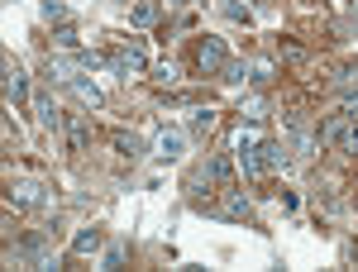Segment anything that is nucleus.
<instances>
[{
	"label": "nucleus",
	"mask_w": 358,
	"mask_h": 272,
	"mask_svg": "<svg viewBox=\"0 0 358 272\" xmlns=\"http://www.w3.org/2000/svg\"><path fill=\"white\" fill-rule=\"evenodd\" d=\"M106 57H110V67L120 72V77H124V82H129V77H138V72L148 67V53H143V43H115Z\"/></svg>",
	"instance_id": "1"
},
{
	"label": "nucleus",
	"mask_w": 358,
	"mask_h": 272,
	"mask_svg": "<svg viewBox=\"0 0 358 272\" xmlns=\"http://www.w3.org/2000/svg\"><path fill=\"white\" fill-rule=\"evenodd\" d=\"M224 62H229V53H224V38L206 34V38L196 43V67H201L206 77H215V72H224Z\"/></svg>",
	"instance_id": "2"
},
{
	"label": "nucleus",
	"mask_w": 358,
	"mask_h": 272,
	"mask_svg": "<svg viewBox=\"0 0 358 272\" xmlns=\"http://www.w3.org/2000/svg\"><path fill=\"white\" fill-rule=\"evenodd\" d=\"M5 101H10V106H24V101H29L24 67H20V62H10V57H5Z\"/></svg>",
	"instance_id": "3"
},
{
	"label": "nucleus",
	"mask_w": 358,
	"mask_h": 272,
	"mask_svg": "<svg viewBox=\"0 0 358 272\" xmlns=\"http://www.w3.org/2000/svg\"><path fill=\"white\" fill-rule=\"evenodd\" d=\"M10 201H15L20 210L48 206V187H38V182H15V187H10Z\"/></svg>",
	"instance_id": "4"
},
{
	"label": "nucleus",
	"mask_w": 358,
	"mask_h": 272,
	"mask_svg": "<svg viewBox=\"0 0 358 272\" xmlns=\"http://www.w3.org/2000/svg\"><path fill=\"white\" fill-rule=\"evenodd\" d=\"M34 110H38V124H43L48 134H57V129L67 124V115L53 106V96H48V91H38V96H34Z\"/></svg>",
	"instance_id": "5"
},
{
	"label": "nucleus",
	"mask_w": 358,
	"mask_h": 272,
	"mask_svg": "<svg viewBox=\"0 0 358 272\" xmlns=\"http://www.w3.org/2000/svg\"><path fill=\"white\" fill-rule=\"evenodd\" d=\"M77 67H82L77 57H48V62H43V77H48V82L72 86V82H77Z\"/></svg>",
	"instance_id": "6"
},
{
	"label": "nucleus",
	"mask_w": 358,
	"mask_h": 272,
	"mask_svg": "<svg viewBox=\"0 0 358 272\" xmlns=\"http://www.w3.org/2000/svg\"><path fill=\"white\" fill-rule=\"evenodd\" d=\"M210 187H220V172H215V163L196 167L192 177H187V191H192L196 201H201V196H210Z\"/></svg>",
	"instance_id": "7"
},
{
	"label": "nucleus",
	"mask_w": 358,
	"mask_h": 272,
	"mask_svg": "<svg viewBox=\"0 0 358 272\" xmlns=\"http://www.w3.org/2000/svg\"><path fill=\"white\" fill-rule=\"evenodd\" d=\"M62 134H67V143H72V153H86V143H91V124H86V115H67Z\"/></svg>",
	"instance_id": "8"
},
{
	"label": "nucleus",
	"mask_w": 358,
	"mask_h": 272,
	"mask_svg": "<svg viewBox=\"0 0 358 272\" xmlns=\"http://www.w3.org/2000/svg\"><path fill=\"white\" fill-rule=\"evenodd\" d=\"M258 163H263V172H277V167H287V143H277V138H263V143H258Z\"/></svg>",
	"instance_id": "9"
},
{
	"label": "nucleus",
	"mask_w": 358,
	"mask_h": 272,
	"mask_svg": "<svg viewBox=\"0 0 358 272\" xmlns=\"http://www.w3.org/2000/svg\"><path fill=\"white\" fill-rule=\"evenodd\" d=\"M349 129H354V120H349V115H330V120H325V129H320V143L334 148V143H344V138H349Z\"/></svg>",
	"instance_id": "10"
},
{
	"label": "nucleus",
	"mask_w": 358,
	"mask_h": 272,
	"mask_svg": "<svg viewBox=\"0 0 358 272\" xmlns=\"http://www.w3.org/2000/svg\"><path fill=\"white\" fill-rule=\"evenodd\" d=\"M220 215L224 220H248V215H253V206H248L244 191H224V196H220Z\"/></svg>",
	"instance_id": "11"
},
{
	"label": "nucleus",
	"mask_w": 358,
	"mask_h": 272,
	"mask_svg": "<svg viewBox=\"0 0 358 272\" xmlns=\"http://www.w3.org/2000/svg\"><path fill=\"white\" fill-rule=\"evenodd\" d=\"M101 244H106V234H101V229H82V234L72 239V258H91Z\"/></svg>",
	"instance_id": "12"
},
{
	"label": "nucleus",
	"mask_w": 358,
	"mask_h": 272,
	"mask_svg": "<svg viewBox=\"0 0 358 272\" xmlns=\"http://www.w3.org/2000/svg\"><path fill=\"white\" fill-rule=\"evenodd\" d=\"M220 77H224L229 86H244V82H253V62H244V57H229Z\"/></svg>",
	"instance_id": "13"
},
{
	"label": "nucleus",
	"mask_w": 358,
	"mask_h": 272,
	"mask_svg": "<svg viewBox=\"0 0 358 272\" xmlns=\"http://www.w3.org/2000/svg\"><path fill=\"white\" fill-rule=\"evenodd\" d=\"M129 20H134L138 29L158 24V20H163V5H158V0H138V5H134V15H129Z\"/></svg>",
	"instance_id": "14"
},
{
	"label": "nucleus",
	"mask_w": 358,
	"mask_h": 272,
	"mask_svg": "<svg viewBox=\"0 0 358 272\" xmlns=\"http://www.w3.org/2000/svg\"><path fill=\"white\" fill-rule=\"evenodd\" d=\"M124 263H129V244H124V239H115V244L101 253V268L115 272V268H124Z\"/></svg>",
	"instance_id": "15"
},
{
	"label": "nucleus",
	"mask_w": 358,
	"mask_h": 272,
	"mask_svg": "<svg viewBox=\"0 0 358 272\" xmlns=\"http://www.w3.org/2000/svg\"><path fill=\"white\" fill-rule=\"evenodd\" d=\"M72 91H77V96H82L86 106L96 110V106H106V96H101V86L96 82H86V77H77V82H72Z\"/></svg>",
	"instance_id": "16"
},
{
	"label": "nucleus",
	"mask_w": 358,
	"mask_h": 272,
	"mask_svg": "<svg viewBox=\"0 0 358 272\" xmlns=\"http://www.w3.org/2000/svg\"><path fill=\"white\" fill-rule=\"evenodd\" d=\"M215 124H220V115H215V110H196V115H192V134L196 138H206Z\"/></svg>",
	"instance_id": "17"
},
{
	"label": "nucleus",
	"mask_w": 358,
	"mask_h": 272,
	"mask_svg": "<svg viewBox=\"0 0 358 272\" xmlns=\"http://www.w3.org/2000/svg\"><path fill=\"white\" fill-rule=\"evenodd\" d=\"M224 20H234V24H253V10H248L244 0H220Z\"/></svg>",
	"instance_id": "18"
},
{
	"label": "nucleus",
	"mask_w": 358,
	"mask_h": 272,
	"mask_svg": "<svg viewBox=\"0 0 358 272\" xmlns=\"http://www.w3.org/2000/svg\"><path fill=\"white\" fill-rule=\"evenodd\" d=\"M258 143H263V134H258V124H253V120H248V124H239V134H234V148L244 153V148H258Z\"/></svg>",
	"instance_id": "19"
},
{
	"label": "nucleus",
	"mask_w": 358,
	"mask_h": 272,
	"mask_svg": "<svg viewBox=\"0 0 358 272\" xmlns=\"http://www.w3.org/2000/svg\"><path fill=\"white\" fill-rule=\"evenodd\" d=\"M115 148H120L124 158H134V153H143V148H148V143H143L138 134H124V129H120V134H115Z\"/></svg>",
	"instance_id": "20"
},
{
	"label": "nucleus",
	"mask_w": 358,
	"mask_h": 272,
	"mask_svg": "<svg viewBox=\"0 0 358 272\" xmlns=\"http://www.w3.org/2000/svg\"><path fill=\"white\" fill-rule=\"evenodd\" d=\"M182 143H187L182 134H163V138H158V158H167V163L182 158Z\"/></svg>",
	"instance_id": "21"
},
{
	"label": "nucleus",
	"mask_w": 358,
	"mask_h": 272,
	"mask_svg": "<svg viewBox=\"0 0 358 272\" xmlns=\"http://www.w3.org/2000/svg\"><path fill=\"white\" fill-rule=\"evenodd\" d=\"M334 86H339V91H354V86H358V62H344L339 77H334Z\"/></svg>",
	"instance_id": "22"
},
{
	"label": "nucleus",
	"mask_w": 358,
	"mask_h": 272,
	"mask_svg": "<svg viewBox=\"0 0 358 272\" xmlns=\"http://www.w3.org/2000/svg\"><path fill=\"white\" fill-rule=\"evenodd\" d=\"M53 43H57V48H77L82 38H77V29H72V24H57L53 29Z\"/></svg>",
	"instance_id": "23"
},
{
	"label": "nucleus",
	"mask_w": 358,
	"mask_h": 272,
	"mask_svg": "<svg viewBox=\"0 0 358 272\" xmlns=\"http://www.w3.org/2000/svg\"><path fill=\"white\" fill-rule=\"evenodd\" d=\"M153 82L172 91V86H177V67H172V62H158V67H153Z\"/></svg>",
	"instance_id": "24"
},
{
	"label": "nucleus",
	"mask_w": 358,
	"mask_h": 272,
	"mask_svg": "<svg viewBox=\"0 0 358 272\" xmlns=\"http://www.w3.org/2000/svg\"><path fill=\"white\" fill-rule=\"evenodd\" d=\"M263 110H268V101H263V96H248L239 115H244V120H263Z\"/></svg>",
	"instance_id": "25"
},
{
	"label": "nucleus",
	"mask_w": 358,
	"mask_h": 272,
	"mask_svg": "<svg viewBox=\"0 0 358 272\" xmlns=\"http://www.w3.org/2000/svg\"><path fill=\"white\" fill-rule=\"evenodd\" d=\"M43 20H48V24H67V10H62V5H57V0H43Z\"/></svg>",
	"instance_id": "26"
},
{
	"label": "nucleus",
	"mask_w": 358,
	"mask_h": 272,
	"mask_svg": "<svg viewBox=\"0 0 358 272\" xmlns=\"http://www.w3.org/2000/svg\"><path fill=\"white\" fill-rule=\"evenodd\" d=\"M273 77V62L268 57H253V82H268Z\"/></svg>",
	"instance_id": "27"
},
{
	"label": "nucleus",
	"mask_w": 358,
	"mask_h": 272,
	"mask_svg": "<svg viewBox=\"0 0 358 272\" xmlns=\"http://www.w3.org/2000/svg\"><path fill=\"white\" fill-rule=\"evenodd\" d=\"M344 115H349V120L358 124V96H349V101H344Z\"/></svg>",
	"instance_id": "28"
},
{
	"label": "nucleus",
	"mask_w": 358,
	"mask_h": 272,
	"mask_svg": "<svg viewBox=\"0 0 358 272\" xmlns=\"http://www.w3.org/2000/svg\"><path fill=\"white\" fill-rule=\"evenodd\" d=\"M344 148H349V153H354V158H358V124H354V129H349V138H344Z\"/></svg>",
	"instance_id": "29"
},
{
	"label": "nucleus",
	"mask_w": 358,
	"mask_h": 272,
	"mask_svg": "<svg viewBox=\"0 0 358 272\" xmlns=\"http://www.w3.org/2000/svg\"><path fill=\"white\" fill-rule=\"evenodd\" d=\"M349 15H354V20H358V0H349Z\"/></svg>",
	"instance_id": "30"
},
{
	"label": "nucleus",
	"mask_w": 358,
	"mask_h": 272,
	"mask_svg": "<svg viewBox=\"0 0 358 272\" xmlns=\"http://www.w3.org/2000/svg\"><path fill=\"white\" fill-rule=\"evenodd\" d=\"M192 5H206V0H192Z\"/></svg>",
	"instance_id": "31"
}]
</instances>
